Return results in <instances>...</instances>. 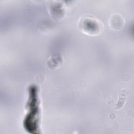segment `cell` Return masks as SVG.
I'll use <instances>...</instances> for the list:
<instances>
[{"mask_svg": "<svg viewBox=\"0 0 134 134\" xmlns=\"http://www.w3.org/2000/svg\"><path fill=\"white\" fill-rule=\"evenodd\" d=\"M79 28L85 34L94 36L99 34L103 29L100 21L90 17H84L79 21Z\"/></svg>", "mask_w": 134, "mask_h": 134, "instance_id": "cell-1", "label": "cell"}]
</instances>
